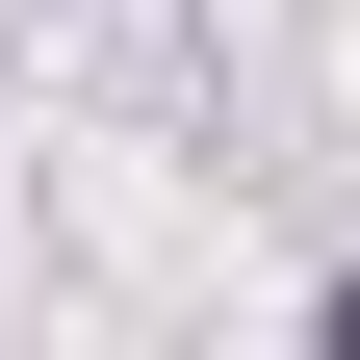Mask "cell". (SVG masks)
I'll return each mask as SVG.
<instances>
[{"mask_svg": "<svg viewBox=\"0 0 360 360\" xmlns=\"http://www.w3.org/2000/svg\"><path fill=\"white\" fill-rule=\"evenodd\" d=\"M309 360H360V283H335V335H309Z\"/></svg>", "mask_w": 360, "mask_h": 360, "instance_id": "cell-1", "label": "cell"}]
</instances>
